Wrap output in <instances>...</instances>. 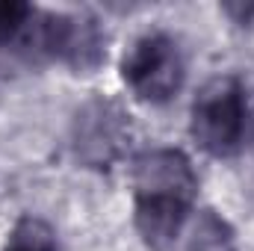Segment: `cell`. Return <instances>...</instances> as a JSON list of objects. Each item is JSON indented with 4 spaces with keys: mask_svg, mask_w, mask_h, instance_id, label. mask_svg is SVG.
Here are the masks:
<instances>
[{
    "mask_svg": "<svg viewBox=\"0 0 254 251\" xmlns=\"http://www.w3.org/2000/svg\"><path fill=\"white\" fill-rule=\"evenodd\" d=\"M36 6L30 3H18V0H3L0 3V60L12 57L21 60V45H24V33L30 27Z\"/></svg>",
    "mask_w": 254,
    "mask_h": 251,
    "instance_id": "cell-6",
    "label": "cell"
},
{
    "mask_svg": "<svg viewBox=\"0 0 254 251\" xmlns=\"http://www.w3.org/2000/svg\"><path fill=\"white\" fill-rule=\"evenodd\" d=\"M127 119L130 116H125L107 98H95V101L83 104L74 119V127H71V145H74L77 160L92 169L113 166L122 157L125 142L130 139Z\"/></svg>",
    "mask_w": 254,
    "mask_h": 251,
    "instance_id": "cell-5",
    "label": "cell"
},
{
    "mask_svg": "<svg viewBox=\"0 0 254 251\" xmlns=\"http://www.w3.org/2000/svg\"><path fill=\"white\" fill-rule=\"evenodd\" d=\"M107 60V33L86 12H33L24 63H60L74 74H92Z\"/></svg>",
    "mask_w": 254,
    "mask_h": 251,
    "instance_id": "cell-2",
    "label": "cell"
},
{
    "mask_svg": "<svg viewBox=\"0 0 254 251\" xmlns=\"http://www.w3.org/2000/svg\"><path fill=\"white\" fill-rule=\"evenodd\" d=\"M192 142L216 157L228 160L243 148L246 139V89L234 74H219L207 80L190 110Z\"/></svg>",
    "mask_w": 254,
    "mask_h": 251,
    "instance_id": "cell-3",
    "label": "cell"
},
{
    "mask_svg": "<svg viewBox=\"0 0 254 251\" xmlns=\"http://www.w3.org/2000/svg\"><path fill=\"white\" fill-rule=\"evenodd\" d=\"M133 225L151 251H169L187 228L198 198V175L181 148L154 145L133 157Z\"/></svg>",
    "mask_w": 254,
    "mask_h": 251,
    "instance_id": "cell-1",
    "label": "cell"
},
{
    "mask_svg": "<svg viewBox=\"0 0 254 251\" xmlns=\"http://www.w3.org/2000/svg\"><path fill=\"white\" fill-rule=\"evenodd\" d=\"M222 12L231 15L234 24H252L254 21V3H249V6H246V3H225Z\"/></svg>",
    "mask_w": 254,
    "mask_h": 251,
    "instance_id": "cell-9",
    "label": "cell"
},
{
    "mask_svg": "<svg viewBox=\"0 0 254 251\" xmlns=\"http://www.w3.org/2000/svg\"><path fill=\"white\" fill-rule=\"evenodd\" d=\"M122 80L145 104H169L187 80V60L181 42L163 30L139 36L122 57Z\"/></svg>",
    "mask_w": 254,
    "mask_h": 251,
    "instance_id": "cell-4",
    "label": "cell"
},
{
    "mask_svg": "<svg viewBox=\"0 0 254 251\" xmlns=\"http://www.w3.org/2000/svg\"><path fill=\"white\" fill-rule=\"evenodd\" d=\"M0 251H60L57 246V234L45 219L36 216H24L15 222L6 246Z\"/></svg>",
    "mask_w": 254,
    "mask_h": 251,
    "instance_id": "cell-8",
    "label": "cell"
},
{
    "mask_svg": "<svg viewBox=\"0 0 254 251\" xmlns=\"http://www.w3.org/2000/svg\"><path fill=\"white\" fill-rule=\"evenodd\" d=\"M190 251H240V249H237V240H234L231 225L219 213L204 210L198 216L195 228H192Z\"/></svg>",
    "mask_w": 254,
    "mask_h": 251,
    "instance_id": "cell-7",
    "label": "cell"
}]
</instances>
